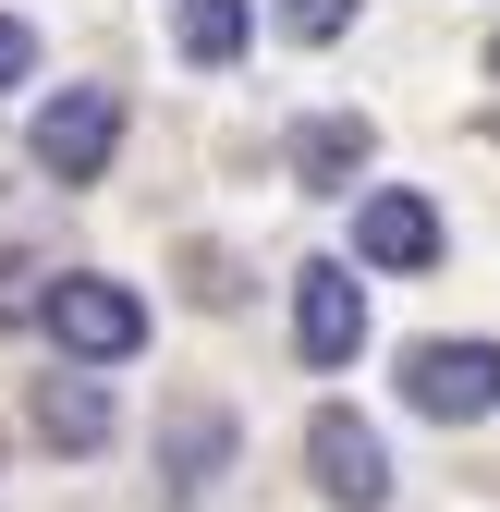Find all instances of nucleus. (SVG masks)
Returning <instances> with one entry per match:
<instances>
[{
  "instance_id": "1",
  "label": "nucleus",
  "mask_w": 500,
  "mask_h": 512,
  "mask_svg": "<svg viewBox=\"0 0 500 512\" xmlns=\"http://www.w3.org/2000/svg\"><path fill=\"white\" fill-rule=\"evenodd\" d=\"M37 317H49V342L74 354V366H122V354L147 342V305L122 293V281H98V269H61Z\"/></svg>"
},
{
  "instance_id": "2",
  "label": "nucleus",
  "mask_w": 500,
  "mask_h": 512,
  "mask_svg": "<svg viewBox=\"0 0 500 512\" xmlns=\"http://www.w3.org/2000/svg\"><path fill=\"white\" fill-rule=\"evenodd\" d=\"M403 403L440 427H488L500 415V342H415L403 354Z\"/></svg>"
},
{
  "instance_id": "3",
  "label": "nucleus",
  "mask_w": 500,
  "mask_h": 512,
  "mask_svg": "<svg viewBox=\"0 0 500 512\" xmlns=\"http://www.w3.org/2000/svg\"><path fill=\"white\" fill-rule=\"evenodd\" d=\"M305 464H318V500H342V512H391V439L366 427L354 403H330L318 427H305Z\"/></svg>"
},
{
  "instance_id": "4",
  "label": "nucleus",
  "mask_w": 500,
  "mask_h": 512,
  "mask_svg": "<svg viewBox=\"0 0 500 512\" xmlns=\"http://www.w3.org/2000/svg\"><path fill=\"white\" fill-rule=\"evenodd\" d=\"M25 147H37L49 183H98L110 147H122V98H110V86H61V98L37 110V135H25Z\"/></svg>"
},
{
  "instance_id": "5",
  "label": "nucleus",
  "mask_w": 500,
  "mask_h": 512,
  "mask_svg": "<svg viewBox=\"0 0 500 512\" xmlns=\"http://www.w3.org/2000/svg\"><path fill=\"white\" fill-rule=\"evenodd\" d=\"M293 342H305V366H354V342H366V281L342 269V256L293 269Z\"/></svg>"
},
{
  "instance_id": "6",
  "label": "nucleus",
  "mask_w": 500,
  "mask_h": 512,
  "mask_svg": "<svg viewBox=\"0 0 500 512\" xmlns=\"http://www.w3.org/2000/svg\"><path fill=\"white\" fill-rule=\"evenodd\" d=\"M354 256H366V269H427V256H440V208L403 196V183L354 196Z\"/></svg>"
},
{
  "instance_id": "7",
  "label": "nucleus",
  "mask_w": 500,
  "mask_h": 512,
  "mask_svg": "<svg viewBox=\"0 0 500 512\" xmlns=\"http://www.w3.org/2000/svg\"><path fill=\"white\" fill-rule=\"evenodd\" d=\"M366 159H379L366 110H318V122L293 135V183H305V196H354V171H366Z\"/></svg>"
},
{
  "instance_id": "8",
  "label": "nucleus",
  "mask_w": 500,
  "mask_h": 512,
  "mask_svg": "<svg viewBox=\"0 0 500 512\" xmlns=\"http://www.w3.org/2000/svg\"><path fill=\"white\" fill-rule=\"evenodd\" d=\"M220 464H232V415H171V439H159V476H171V500H208L220 488Z\"/></svg>"
},
{
  "instance_id": "9",
  "label": "nucleus",
  "mask_w": 500,
  "mask_h": 512,
  "mask_svg": "<svg viewBox=\"0 0 500 512\" xmlns=\"http://www.w3.org/2000/svg\"><path fill=\"white\" fill-rule=\"evenodd\" d=\"M37 439L49 452H98L110 439V391L98 378H37Z\"/></svg>"
},
{
  "instance_id": "10",
  "label": "nucleus",
  "mask_w": 500,
  "mask_h": 512,
  "mask_svg": "<svg viewBox=\"0 0 500 512\" xmlns=\"http://www.w3.org/2000/svg\"><path fill=\"white\" fill-rule=\"evenodd\" d=\"M171 37H183V61H196V74H220V61L257 37V0H183V13H171Z\"/></svg>"
},
{
  "instance_id": "11",
  "label": "nucleus",
  "mask_w": 500,
  "mask_h": 512,
  "mask_svg": "<svg viewBox=\"0 0 500 512\" xmlns=\"http://www.w3.org/2000/svg\"><path fill=\"white\" fill-rule=\"evenodd\" d=\"M37 305H49V269L37 256H0V330H25Z\"/></svg>"
},
{
  "instance_id": "12",
  "label": "nucleus",
  "mask_w": 500,
  "mask_h": 512,
  "mask_svg": "<svg viewBox=\"0 0 500 512\" xmlns=\"http://www.w3.org/2000/svg\"><path fill=\"white\" fill-rule=\"evenodd\" d=\"M354 25V0H281V37H305V49H330Z\"/></svg>"
},
{
  "instance_id": "13",
  "label": "nucleus",
  "mask_w": 500,
  "mask_h": 512,
  "mask_svg": "<svg viewBox=\"0 0 500 512\" xmlns=\"http://www.w3.org/2000/svg\"><path fill=\"white\" fill-rule=\"evenodd\" d=\"M25 74H37V37H25L13 13H0V86H25Z\"/></svg>"
},
{
  "instance_id": "14",
  "label": "nucleus",
  "mask_w": 500,
  "mask_h": 512,
  "mask_svg": "<svg viewBox=\"0 0 500 512\" xmlns=\"http://www.w3.org/2000/svg\"><path fill=\"white\" fill-rule=\"evenodd\" d=\"M488 74H500V37H488Z\"/></svg>"
}]
</instances>
